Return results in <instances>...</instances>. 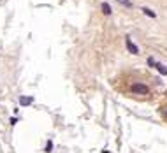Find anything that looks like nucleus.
Segmentation results:
<instances>
[{"instance_id": "0eeeda50", "label": "nucleus", "mask_w": 167, "mask_h": 153, "mask_svg": "<svg viewBox=\"0 0 167 153\" xmlns=\"http://www.w3.org/2000/svg\"><path fill=\"white\" fill-rule=\"evenodd\" d=\"M19 100H21V104H30V99H25V97H21Z\"/></svg>"}, {"instance_id": "f03ea898", "label": "nucleus", "mask_w": 167, "mask_h": 153, "mask_svg": "<svg viewBox=\"0 0 167 153\" xmlns=\"http://www.w3.org/2000/svg\"><path fill=\"white\" fill-rule=\"evenodd\" d=\"M148 65H149V67H153V69H157V71L160 72V74H162V76H167V69L164 67L162 63H158L157 60H153V58H148Z\"/></svg>"}, {"instance_id": "20e7f679", "label": "nucleus", "mask_w": 167, "mask_h": 153, "mask_svg": "<svg viewBox=\"0 0 167 153\" xmlns=\"http://www.w3.org/2000/svg\"><path fill=\"white\" fill-rule=\"evenodd\" d=\"M111 11H113V9H111V5L107 4V2H104V4H102V13H104V14H111Z\"/></svg>"}, {"instance_id": "6e6552de", "label": "nucleus", "mask_w": 167, "mask_h": 153, "mask_svg": "<svg viewBox=\"0 0 167 153\" xmlns=\"http://www.w3.org/2000/svg\"><path fill=\"white\" fill-rule=\"evenodd\" d=\"M165 116H167V111H165Z\"/></svg>"}, {"instance_id": "39448f33", "label": "nucleus", "mask_w": 167, "mask_h": 153, "mask_svg": "<svg viewBox=\"0 0 167 153\" xmlns=\"http://www.w3.org/2000/svg\"><path fill=\"white\" fill-rule=\"evenodd\" d=\"M141 11H143V13H144L146 16H149V18H155V13H153V11H149L148 7H143Z\"/></svg>"}, {"instance_id": "7ed1b4c3", "label": "nucleus", "mask_w": 167, "mask_h": 153, "mask_svg": "<svg viewBox=\"0 0 167 153\" xmlns=\"http://www.w3.org/2000/svg\"><path fill=\"white\" fill-rule=\"evenodd\" d=\"M125 44H127V50L130 51L132 55H139V48H137L134 42H132V39L128 35H125Z\"/></svg>"}, {"instance_id": "f257e3e1", "label": "nucleus", "mask_w": 167, "mask_h": 153, "mask_svg": "<svg viewBox=\"0 0 167 153\" xmlns=\"http://www.w3.org/2000/svg\"><path fill=\"white\" fill-rule=\"evenodd\" d=\"M130 92L132 93H141V95H146L149 93V88L146 85H143V83H136V85L130 86Z\"/></svg>"}, {"instance_id": "423d86ee", "label": "nucleus", "mask_w": 167, "mask_h": 153, "mask_svg": "<svg viewBox=\"0 0 167 153\" xmlns=\"http://www.w3.org/2000/svg\"><path fill=\"white\" fill-rule=\"evenodd\" d=\"M118 2H120V4H125L127 7H132V2H130V0H118Z\"/></svg>"}]
</instances>
